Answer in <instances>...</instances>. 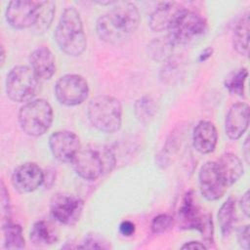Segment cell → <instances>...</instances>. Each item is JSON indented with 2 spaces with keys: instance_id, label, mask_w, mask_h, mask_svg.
I'll return each instance as SVG.
<instances>
[{
  "instance_id": "cell-1",
  "label": "cell",
  "mask_w": 250,
  "mask_h": 250,
  "mask_svg": "<svg viewBox=\"0 0 250 250\" xmlns=\"http://www.w3.org/2000/svg\"><path fill=\"white\" fill-rule=\"evenodd\" d=\"M139 23L140 13L134 3L116 2L112 9L97 20L96 31L104 42L118 45L137 30Z\"/></svg>"
},
{
  "instance_id": "cell-2",
  "label": "cell",
  "mask_w": 250,
  "mask_h": 250,
  "mask_svg": "<svg viewBox=\"0 0 250 250\" xmlns=\"http://www.w3.org/2000/svg\"><path fill=\"white\" fill-rule=\"evenodd\" d=\"M74 172L82 179L95 181L112 172L116 166L113 150L102 144H89L81 146L71 161Z\"/></svg>"
},
{
  "instance_id": "cell-3",
  "label": "cell",
  "mask_w": 250,
  "mask_h": 250,
  "mask_svg": "<svg viewBox=\"0 0 250 250\" xmlns=\"http://www.w3.org/2000/svg\"><path fill=\"white\" fill-rule=\"evenodd\" d=\"M54 36L59 48L67 56L78 57L84 53L87 38L80 13L74 7L62 11Z\"/></svg>"
},
{
  "instance_id": "cell-4",
  "label": "cell",
  "mask_w": 250,
  "mask_h": 250,
  "mask_svg": "<svg viewBox=\"0 0 250 250\" xmlns=\"http://www.w3.org/2000/svg\"><path fill=\"white\" fill-rule=\"evenodd\" d=\"M122 104L118 99L109 95L94 97L87 109L90 123L104 133H114L122 124Z\"/></svg>"
},
{
  "instance_id": "cell-5",
  "label": "cell",
  "mask_w": 250,
  "mask_h": 250,
  "mask_svg": "<svg viewBox=\"0 0 250 250\" xmlns=\"http://www.w3.org/2000/svg\"><path fill=\"white\" fill-rule=\"evenodd\" d=\"M207 30V22L199 14L180 7L168 27V36L174 44H188L200 38Z\"/></svg>"
},
{
  "instance_id": "cell-6",
  "label": "cell",
  "mask_w": 250,
  "mask_h": 250,
  "mask_svg": "<svg viewBox=\"0 0 250 250\" xmlns=\"http://www.w3.org/2000/svg\"><path fill=\"white\" fill-rule=\"evenodd\" d=\"M18 119L21 130L30 137H40L47 133L53 122V108L44 99L25 103L19 110Z\"/></svg>"
},
{
  "instance_id": "cell-7",
  "label": "cell",
  "mask_w": 250,
  "mask_h": 250,
  "mask_svg": "<svg viewBox=\"0 0 250 250\" xmlns=\"http://www.w3.org/2000/svg\"><path fill=\"white\" fill-rule=\"evenodd\" d=\"M40 81L29 66H14L6 77V93L15 103H28L36 96Z\"/></svg>"
},
{
  "instance_id": "cell-8",
  "label": "cell",
  "mask_w": 250,
  "mask_h": 250,
  "mask_svg": "<svg viewBox=\"0 0 250 250\" xmlns=\"http://www.w3.org/2000/svg\"><path fill=\"white\" fill-rule=\"evenodd\" d=\"M89 85L79 74H65L58 79L55 85V96L60 104L66 106L81 104L88 98Z\"/></svg>"
},
{
  "instance_id": "cell-9",
  "label": "cell",
  "mask_w": 250,
  "mask_h": 250,
  "mask_svg": "<svg viewBox=\"0 0 250 250\" xmlns=\"http://www.w3.org/2000/svg\"><path fill=\"white\" fill-rule=\"evenodd\" d=\"M84 201L77 195L59 192L55 194L50 202L52 217L66 226L75 225L82 215Z\"/></svg>"
},
{
  "instance_id": "cell-10",
  "label": "cell",
  "mask_w": 250,
  "mask_h": 250,
  "mask_svg": "<svg viewBox=\"0 0 250 250\" xmlns=\"http://www.w3.org/2000/svg\"><path fill=\"white\" fill-rule=\"evenodd\" d=\"M39 1L15 0L9 2L6 9V20L15 29L33 27L38 17Z\"/></svg>"
},
{
  "instance_id": "cell-11",
  "label": "cell",
  "mask_w": 250,
  "mask_h": 250,
  "mask_svg": "<svg viewBox=\"0 0 250 250\" xmlns=\"http://www.w3.org/2000/svg\"><path fill=\"white\" fill-rule=\"evenodd\" d=\"M198 184L201 194L210 201L222 198L229 188L215 161H207L201 166L198 173Z\"/></svg>"
},
{
  "instance_id": "cell-12",
  "label": "cell",
  "mask_w": 250,
  "mask_h": 250,
  "mask_svg": "<svg viewBox=\"0 0 250 250\" xmlns=\"http://www.w3.org/2000/svg\"><path fill=\"white\" fill-rule=\"evenodd\" d=\"M49 147L53 156L64 163H71L81 148L79 137L71 131H57L49 137Z\"/></svg>"
},
{
  "instance_id": "cell-13",
  "label": "cell",
  "mask_w": 250,
  "mask_h": 250,
  "mask_svg": "<svg viewBox=\"0 0 250 250\" xmlns=\"http://www.w3.org/2000/svg\"><path fill=\"white\" fill-rule=\"evenodd\" d=\"M45 181V174L41 167L34 162H25L15 168L11 182L16 190L28 193L36 190Z\"/></svg>"
},
{
  "instance_id": "cell-14",
  "label": "cell",
  "mask_w": 250,
  "mask_h": 250,
  "mask_svg": "<svg viewBox=\"0 0 250 250\" xmlns=\"http://www.w3.org/2000/svg\"><path fill=\"white\" fill-rule=\"evenodd\" d=\"M249 125V105L245 103L233 104L225 120V130L230 140H238L246 132Z\"/></svg>"
},
{
  "instance_id": "cell-15",
  "label": "cell",
  "mask_w": 250,
  "mask_h": 250,
  "mask_svg": "<svg viewBox=\"0 0 250 250\" xmlns=\"http://www.w3.org/2000/svg\"><path fill=\"white\" fill-rule=\"evenodd\" d=\"M30 68L40 82L50 80L56 72V59L48 47H38L29 55Z\"/></svg>"
},
{
  "instance_id": "cell-16",
  "label": "cell",
  "mask_w": 250,
  "mask_h": 250,
  "mask_svg": "<svg viewBox=\"0 0 250 250\" xmlns=\"http://www.w3.org/2000/svg\"><path fill=\"white\" fill-rule=\"evenodd\" d=\"M204 216L205 215L200 213V207L194 198L193 192H187L182 200V204L178 213L180 228L185 229L199 230L203 223Z\"/></svg>"
},
{
  "instance_id": "cell-17",
  "label": "cell",
  "mask_w": 250,
  "mask_h": 250,
  "mask_svg": "<svg viewBox=\"0 0 250 250\" xmlns=\"http://www.w3.org/2000/svg\"><path fill=\"white\" fill-rule=\"evenodd\" d=\"M218 142V133L211 121L202 120L197 123L192 133V145L195 150L202 154L214 151Z\"/></svg>"
},
{
  "instance_id": "cell-18",
  "label": "cell",
  "mask_w": 250,
  "mask_h": 250,
  "mask_svg": "<svg viewBox=\"0 0 250 250\" xmlns=\"http://www.w3.org/2000/svg\"><path fill=\"white\" fill-rule=\"evenodd\" d=\"M220 174L228 188L235 184L243 175L244 167L240 158L232 152H225L217 162Z\"/></svg>"
},
{
  "instance_id": "cell-19",
  "label": "cell",
  "mask_w": 250,
  "mask_h": 250,
  "mask_svg": "<svg viewBox=\"0 0 250 250\" xmlns=\"http://www.w3.org/2000/svg\"><path fill=\"white\" fill-rule=\"evenodd\" d=\"M59 230L49 221L39 220L35 222L29 231V239L36 246H48L57 243Z\"/></svg>"
},
{
  "instance_id": "cell-20",
  "label": "cell",
  "mask_w": 250,
  "mask_h": 250,
  "mask_svg": "<svg viewBox=\"0 0 250 250\" xmlns=\"http://www.w3.org/2000/svg\"><path fill=\"white\" fill-rule=\"evenodd\" d=\"M176 2H160L149 16V26L155 32L168 30L174 14L180 8Z\"/></svg>"
},
{
  "instance_id": "cell-21",
  "label": "cell",
  "mask_w": 250,
  "mask_h": 250,
  "mask_svg": "<svg viewBox=\"0 0 250 250\" xmlns=\"http://www.w3.org/2000/svg\"><path fill=\"white\" fill-rule=\"evenodd\" d=\"M249 13H246L236 22L232 36L233 48L238 54L245 57L249 54Z\"/></svg>"
},
{
  "instance_id": "cell-22",
  "label": "cell",
  "mask_w": 250,
  "mask_h": 250,
  "mask_svg": "<svg viewBox=\"0 0 250 250\" xmlns=\"http://www.w3.org/2000/svg\"><path fill=\"white\" fill-rule=\"evenodd\" d=\"M218 222L223 236H229L235 224V200L232 197H229L221 206L218 212Z\"/></svg>"
},
{
  "instance_id": "cell-23",
  "label": "cell",
  "mask_w": 250,
  "mask_h": 250,
  "mask_svg": "<svg viewBox=\"0 0 250 250\" xmlns=\"http://www.w3.org/2000/svg\"><path fill=\"white\" fill-rule=\"evenodd\" d=\"M134 112L140 123H149L157 112V104L150 96H143L134 104Z\"/></svg>"
},
{
  "instance_id": "cell-24",
  "label": "cell",
  "mask_w": 250,
  "mask_h": 250,
  "mask_svg": "<svg viewBox=\"0 0 250 250\" xmlns=\"http://www.w3.org/2000/svg\"><path fill=\"white\" fill-rule=\"evenodd\" d=\"M4 247L10 250L23 249L25 247V240L22 233V229L20 225L12 222L2 227Z\"/></svg>"
},
{
  "instance_id": "cell-25",
  "label": "cell",
  "mask_w": 250,
  "mask_h": 250,
  "mask_svg": "<svg viewBox=\"0 0 250 250\" xmlns=\"http://www.w3.org/2000/svg\"><path fill=\"white\" fill-rule=\"evenodd\" d=\"M56 12V3L53 1H39V11L37 21L32 27L37 33L45 32L54 20Z\"/></svg>"
},
{
  "instance_id": "cell-26",
  "label": "cell",
  "mask_w": 250,
  "mask_h": 250,
  "mask_svg": "<svg viewBox=\"0 0 250 250\" xmlns=\"http://www.w3.org/2000/svg\"><path fill=\"white\" fill-rule=\"evenodd\" d=\"M174 42L167 35L166 37L155 38L148 46L150 57L155 61H165L172 53Z\"/></svg>"
},
{
  "instance_id": "cell-27",
  "label": "cell",
  "mask_w": 250,
  "mask_h": 250,
  "mask_svg": "<svg viewBox=\"0 0 250 250\" xmlns=\"http://www.w3.org/2000/svg\"><path fill=\"white\" fill-rule=\"evenodd\" d=\"M248 76V70L245 67H241L232 73H230L225 81L226 88L232 95L242 97L244 95L245 81Z\"/></svg>"
},
{
  "instance_id": "cell-28",
  "label": "cell",
  "mask_w": 250,
  "mask_h": 250,
  "mask_svg": "<svg viewBox=\"0 0 250 250\" xmlns=\"http://www.w3.org/2000/svg\"><path fill=\"white\" fill-rule=\"evenodd\" d=\"M173 218L168 214H159L151 222V231L154 234H160L169 230L173 226Z\"/></svg>"
},
{
  "instance_id": "cell-29",
  "label": "cell",
  "mask_w": 250,
  "mask_h": 250,
  "mask_svg": "<svg viewBox=\"0 0 250 250\" xmlns=\"http://www.w3.org/2000/svg\"><path fill=\"white\" fill-rule=\"evenodd\" d=\"M0 202H1V225L2 227L11 223V204L9 192L4 186V183L1 182V190H0Z\"/></svg>"
},
{
  "instance_id": "cell-30",
  "label": "cell",
  "mask_w": 250,
  "mask_h": 250,
  "mask_svg": "<svg viewBox=\"0 0 250 250\" xmlns=\"http://www.w3.org/2000/svg\"><path fill=\"white\" fill-rule=\"evenodd\" d=\"M198 231L201 233L205 243L209 245L214 244V228H213L212 216L210 214H205L203 223Z\"/></svg>"
},
{
  "instance_id": "cell-31",
  "label": "cell",
  "mask_w": 250,
  "mask_h": 250,
  "mask_svg": "<svg viewBox=\"0 0 250 250\" xmlns=\"http://www.w3.org/2000/svg\"><path fill=\"white\" fill-rule=\"evenodd\" d=\"M249 233H250L249 225H246L244 227H241L238 229L237 235H236L239 246L245 250L249 249Z\"/></svg>"
},
{
  "instance_id": "cell-32",
  "label": "cell",
  "mask_w": 250,
  "mask_h": 250,
  "mask_svg": "<svg viewBox=\"0 0 250 250\" xmlns=\"http://www.w3.org/2000/svg\"><path fill=\"white\" fill-rule=\"evenodd\" d=\"M102 242V239L100 237H98L97 235L94 234H90L86 237L85 241H84V245L80 246L82 248H107L106 245H104Z\"/></svg>"
},
{
  "instance_id": "cell-33",
  "label": "cell",
  "mask_w": 250,
  "mask_h": 250,
  "mask_svg": "<svg viewBox=\"0 0 250 250\" xmlns=\"http://www.w3.org/2000/svg\"><path fill=\"white\" fill-rule=\"evenodd\" d=\"M120 232L125 236H131L135 232V224L130 221H123L119 226Z\"/></svg>"
},
{
  "instance_id": "cell-34",
  "label": "cell",
  "mask_w": 250,
  "mask_h": 250,
  "mask_svg": "<svg viewBox=\"0 0 250 250\" xmlns=\"http://www.w3.org/2000/svg\"><path fill=\"white\" fill-rule=\"evenodd\" d=\"M240 207L246 217L250 216V192L247 190L240 200Z\"/></svg>"
},
{
  "instance_id": "cell-35",
  "label": "cell",
  "mask_w": 250,
  "mask_h": 250,
  "mask_svg": "<svg viewBox=\"0 0 250 250\" xmlns=\"http://www.w3.org/2000/svg\"><path fill=\"white\" fill-rule=\"evenodd\" d=\"M182 249H207V246L204 243H201L199 241H188L185 243L182 247Z\"/></svg>"
},
{
  "instance_id": "cell-36",
  "label": "cell",
  "mask_w": 250,
  "mask_h": 250,
  "mask_svg": "<svg viewBox=\"0 0 250 250\" xmlns=\"http://www.w3.org/2000/svg\"><path fill=\"white\" fill-rule=\"evenodd\" d=\"M212 52H213V50H212L211 48L205 49V50L200 54V56H199V61H200V62H204V61H206L207 59H209V58L212 56Z\"/></svg>"
},
{
  "instance_id": "cell-37",
  "label": "cell",
  "mask_w": 250,
  "mask_h": 250,
  "mask_svg": "<svg viewBox=\"0 0 250 250\" xmlns=\"http://www.w3.org/2000/svg\"><path fill=\"white\" fill-rule=\"evenodd\" d=\"M243 153H244V158H245L246 163H249V141H248V139H246L243 144Z\"/></svg>"
},
{
  "instance_id": "cell-38",
  "label": "cell",
  "mask_w": 250,
  "mask_h": 250,
  "mask_svg": "<svg viewBox=\"0 0 250 250\" xmlns=\"http://www.w3.org/2000/svg\"><path fill=\"white\" fill-rule=\"evenodd\" d=\"M1 56H2V64L4 63V60H5V50H4V46H1Z\"/></svg>"
}]
</instances>
